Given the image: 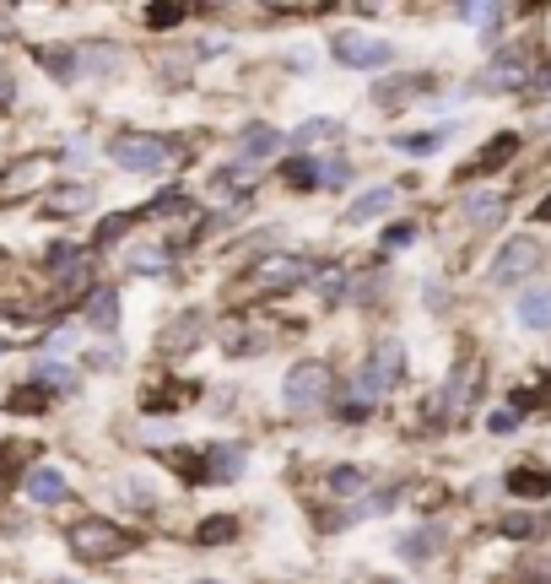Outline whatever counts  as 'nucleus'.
<instances>
[{
  "mask_svg": "<svg viewBox=\"0 0 551 584\" xmlns=\"http://www.w3.org/2000/svg\"><path fill=\"white\" fill-rule=\"evenodd\" d=\"M460 17L470 22V28L492 33V28H497V17H503V11H497V6H460Z\"/></svg>",
  "mask_w": 551,
  "mask_h": 584,
  "instance_id": "25",
  "label": "nucleus"
},
{
  "mask_svg": "<svg viewBox=\"0 0 551 584\" xmlns=\"http://www.w3.org/2000/svg\"><path fill=\"white\" fill-rule=\"evenodd\" d=\"M438 141H443V130H433V136H400V146H406V152H433Z\"/></svg>",
  "mask_w": 551,
  "mask_h": 584,
  "instance_id": "32",
  "label": "nucleus"
},
{
  "mask_svg": "<svg viewBox=\"0 0 551 584\" xmlns=\"http://www.w3.org/2000/svg\"><path fill=\"white\" fill-rule=\"evenodd\" d=\"M514 152H519V136H508V130H503V136H492V141L481 146L476 157H470V163L460 168V174H465V179H470V174H497V168H503Z\"/></svg>",
  "mask_w": 551,
  "mask_h": 584,
  "instance_id": "8",
  "label": "nucleus"
},
{
  "mask_svg": "<svg viewBox=\"0 0 551 584\" xmlns=\"http://www.w3.org/2000/svg\"><path fill=\"white\" fill-rule=\"evenodd\" d=\"M330 136H335L330 119H308V125L298 130V146H319V141H330Z\"/></svg>",
  "mask_w": 551,
  "mask_h": 584,
  "instance_id": "29",
  "label": "nucleus"
},
{
  "mask_svg": "<svg viewBox=\"0 0 551 584\" xmlns=\"http://www.w3.org/2000/svg\"><path fill=\"white\" fill-rule=\"evenodd\" d=\"M314 168L319 163H308V157H292V163H287V184H292V190H314V184H319Z\"/></svg>",
  "mask_w": 551,
  "mask_h": 584,
  "instance_id": "24",
  "label": "nucleus"
},
{
  "mask_svg": "<svg viewBox=\"0 0 551 584\" xmlns=\"http://www.w3.org/2000/svg\"><path fill=\"white\" fill-rule=\"evenodd\" d=\"M55 584H76V579H55Z\"/></svg>",
  "mask_w": 551,
  "mask_h": 584,
  "instance_id": "37",
  "label": "nucleus"
},
{
  "mask_svg": "<svg viewBox=\"0 0 551 584\" xmlns=\"http://www.w3.org/2000/svg\"><path fill=\"white\" fill-rule=\"evenodd\" d=\"M541 260H546V255H541V244H535V238H514V244L497 249V260H492V282H497V287L524 282V276H530Z\"/></svg>",
  "mask_w": 551,
  "mask_h": 584,
  "instance_id": "6",
  "label": "nucleus"
},
{
  "mask_svg": "<svg viewBox=\"0 0 551 584\" xmlns=\"http://www.w3.org/2000/svg\"><path fill=\"white\" fill-rule=\"evenodd\" d=\"M519 428V411H492V433H514Z\"/></svg>",
  "mask_w": 551,
  "mask_h": 584,
  "instance_id": "33",
  "label": "nucleus"
},
{
  "mask_svg": "<svg viewBox=\"0 0 551 584\" xmlns=\"http://www.w3.org/2000/svg\"><path fill=\"white\" fill-rule=\"evenodd\" d=\"M271 152H281V136H276V130H249V136H244V157H254V163H260V157H271Z\"/></svg>",
  "mask_w": 551,
  "mask_h": 584,
  "instance_id": "19",
  "label": "nucleus"
},
{
  "mask_svg": "<svg viewBox=\"0 0 551 584\" xmlns=\"http://www.w3.org/2000/svg\"><path fill=\"white\" fill-rule=\"evenodd\" d=\"M427 92H433L427 76H400V82H379L373 98H379V109H406L411 98H427Z\"/></svg>",
  "mask_w": 551,
  "mask_h": 584,
  "instance_id": "9",
  "label": "nucleus"
},
{
  "mask_svg": "<svg viewBox=\"0 0 551 584\" xmlns=\"http://www.w3.org/2000/svg\"><path fill=\"white\" fill-rule=\"evenodd\" d=\"M206 471L217 476V482H233V476L244 471V449H238V444H217V449H206Z\"/></svg>",
  "mask_w": 551,
  "mask_h": 584,
  "instance_id": "13",
  "label": "nucleus"
},
{
  "mask_svg": "<svg viewBox=\"0 0 551 584\" xmlns=\"http://www.w3.org/2000/svg\"><path fill=\"white\" fill-rule=\"evenodd\" d=\"M22 487H28V498H33V503H60V498H65V476H60L55 466L28 471V482H22Z\"/></svg>",
  "mask_w": 551,
  "mask_h": 584,
  "instance_id": "10",
  "label": "nucleus"
},
{
  "mask_svg": "<svg viewBox=\"0 0 551 584\" xmlns=\"http://www.w3.org/2000/svg\"><path fill=\"white\" fill-rule=\"evenodd\" d=\"M330 487H335V493H362V487H368V471H362V466H335Z\"/></svg>",
  "mask_w": 551,
  "mask_h": 584,
  "instance_id": "20",
  "label": "nucleus"
},
{
  "mask_svg": "<svg viewBox=\"0 0 551 584\" xmlns=\"http://www.w3.org/2000/svg\"><path fill=\"white\" fill-rule=\"evenodd\" d=\"M400 552H406L411 563H427V557L438 552V530H411V536H400Z\"/></svg>",
  "mask_w": 551,
  "mask_h": 584,
  "instance_id": "17",
  "label": "nucleus"
},
{
  "mask_svg": "<svg viewBox=\"0 0 551 584\" xmlns=\"http://www.w3.org/2000/svg\"><path fill=\"white\" fill-rule=\"evenodd\" d=\"M535 217H541V222H551V195H546V201H541V211H535Z\"/></svg>",
  "mask_w": 551,
  "mask_h": 584,
  "instance_id": "35",
  "label": "nucleus"
},
{
  "mask_svg": "<svg viewBox=\"0 0 551 584\" xmlns=\"http://www.w3.org/2000/svg\"><path fill=\"white\" fill-rule=\"evenodd\" d=\"M87 325H92V330H114V325H119V298H114V292H92Z\"/></svg>",
  "mask_w": 551,
  "mask_h": 584,
  "instance_id": "15",
  "label": "nucleus"
},
{
  "mask_svg": "<svg viewBox=\"0 0 551 584\" xmlns=\"http://www.w3.org/2000/svg\"><path fill=\"white\" fill-rule=\"evenodd\" d=\"M389 206H395V190H368V195H357V201H352L346 217H352V222H373V217H384Z\"/></svg>",
  "mask_w": 551,
  "mask_h": 584,
  "instance_id": "14",
  "label": "nucleus"
},
{
  "mask_svg": "<svg viewBox=\"0 0 551 584\" xmlns=\"http://www.w3.org/2000/svg\"><path fill=\"white\" fill-rule=\"evenodd\" d=\"M130 547H136V536L119 530L114 520H82L71 530V552L87 557V563H114V557H125Z\"/></svg>",
  "mask_w": 551,
  "mask_h": 584,
  "instance_id": "1",
  "label": "nucleus"
},
{
  "mask_svg": "<svg viewBox=\"0 0 551 584\" xmlns=\"http://www.w3.org/2000/svg\"><path fill=\"white\" fill-rule=\"evenodd\" d=\"M330 55L341 60V65H352V71H379V65H389L395 49H389L384 38H373V33H341L330 44Z\"/></svg>",
  "mask_w": 551,
  "mask_h": 584,
  "instance_id": "5",
  "label": "nucleus"
},
{
  "mask_svg": "<svg viewBox=\"0 0 551 584\" xmlns=\"http://www.w3.org/2000/svg\"><path fill=\"white\" fill-rule=\"evenodd\" d=\"M44 174H49V163H44V157H33V163H22L17 174H11L6 184H0V190H6V195H22V190H33V184L44 179Z\"/></svg>",
  "mask_w": 551,
  "mask_h": 584,
  "instance_id": "18",
  "label": "nucleus"
},
{
  "mask_svg": "<svg viewBox=\"0 0 551 584\" xmlns=\"http://www.w3.org/2000/svg\"><path fill=\"white\" fill-rule=\"evenodd\" d=\"M130 228H136V211H119V217H109V222L98 228V244H114V238L130 233Z\"/></svg>",
  "mask_w": 551,
  "mask_h": 584,
  "instance_id": "28",
  "label": "nucleus"
},
{
  "mask_svg": "<svg viewBox=\"0 0 551 584\" xmlns=\"http://www.w3.org/2000/svg\"><path fill=\"white\" fill-rule=\"evenodd\" d=\"M146 22H152V28H173V22H184V6H152Z\"/></svg>",
  "mask_w": 551,
  "mask_h": 584,
  "instance_id": "31",
  "label": "nucleus"
},
{
  "mask_svg": "<svg viewBox=\"0 0 551 584\" xmlns=\"http://www.w3.org/2000/svg\"><path fill=\"white\" fill-rule=\"evenodd\" d=\"M17 460H22L17 444H0V476H6V466H17Z\"/></svg>",
  "mask_w": 551,
  "mask_h": 584,
  "instance_id": "34",
  "label": "nucleus"
},
{
  "mask_svg": "<svg viewBox=\"0 0 551 584\" xmlns=\"http://www.w3.org/2000/svg\"><path fill=\"white\" fill-rule=\"evenodd\" d=\"M33 384H44V390H76V374L71 368H60V363H44Z\"/></svg>",
  "mask_w": 551,
  "mask_h": 584,
  "instance_id": "23",
  "label": "nucleus"
},
{
  "mask_svg": "<svg viewBox=\"0 0 551 584\" xmlns=\"http://www.w3.org/2000/svg\"><path fill=\"white\" fill-rule=\"evenodd\" d=\"M303 276H308V260H298V255H265L244 276V287H238V292H281V287H298Z\"/></svg>",
  "mask_w": 551,
  "mask_h": 584,
  "instance_id": "4",
  "label": "nucleus"
},
{
  "mask_svg": "<svg viewBox=\"0 0 551 584\" xmlns=\"http://www.w3.org/2000/svg\"><path fill=\"white\" fill-rule=\"evenodd\" d=\"M524 82H530V60L514 55V49H503V55L481 71V87L487 92H508V87H524Z\"/></svg>",
  "mask_w": 551,
  "mask_h": 584,
  "instance_id": "7",
  "label": "nucleus"
},
{
  "mask_svg": "<svg viewBox=\"0 0 551 584\" xmlns=\"http://www.w3.org/2000/svg\"><path fill=\"white\" fill-rule=\"evenodd\" d=\"M109 157L119 168H130V174H163L168 168V141H157V136H119L109 146Z\"/></svg>",
  "mask_w": 551,
  "mask_h": 584,
  "instance_id": "3",
  "label": "nucleus"
},
{
  "mask_svg": "<svg viewBox=\"0 0 551 584\" xmlns=\"http://www.w3.org/2000/svg\"><path fill=\"white\" fill-rule=\"evenodd\" d=\"M49 406V390H38V384H33V390H11L6 395V411H44Z\"/></svg>",
  "mask_w": 551,
  "mask_h": 584,
  "instance_id": "22",
  "label": "nucleus"
},
{
  "mask_svg": "<svg viewBox=\"0 0 551 584\" xmlns=\"http://www.w3.org/2000/svg\"><path fill=\"white\" fill-rule=\"evenodd\" d=\"M330 395H335V374H330V363H298L287 374V406L292 411H319V406H330Z\"/></svg>",
  "mask_w": 551,
  "mask_h": 584,
  "instance_id": "2",
  "label": "nucleus"
},
{
  "mask_svg": "<svg viewBox=\"0 0 551 584\" xmlns=\"http://www.w3.org/2000/svg\"><path fill=\"white\" fill-rule=\"evenodd\" d=\"M470 217H476V228H492V222L503 217V195H476V201H470Z\"/></svg>",
  "mask_w": 551,
  "mask_h": 584,
  "instance_id": "21",
  "label": "nucleus"
},
{
  "mask_svg": "<svg viewBox=\"0 0 551 584\" xmlns=\"http://www.w3.org/2000/svg\"><path fill=\"white\" fill-rule=\"evenodd\" d=\"M503 536H514V541L546 536V514H508V520H503Z\"/></svg>",
  "mask_w": 551,
  "mask_h": 584,
  "instance_id": "16",
  "label": "nucleus"
},
{
  "mask_svg": "<svg viewBox=\"0 0 551 584\" xmlns=\"http://www.w3.org/2000/svg\"><path fill=\"white\" fill-rule=\"evenodd\" d=\"M379 584H395V579H379Z\"/></svg>",
  "mask_w": 551,
  "mask_h": 584,
  "instance_id": "38",
  "label": "nucleus"
},
{
  "mask_svg": "<svg viewBox=\"0 0 551 584\" xmlns=\"http://www.w3.org/2000/svg\"><path fill=\"white\" fill-rule=\"evenodd\" d=\"M508 493H514V498H546L551 493V476L541 466H514V471H508Z\"/></svg>",
  "mask_w": 551,
  "mask_h": 584,
  "instance_id": "11",
  "label": "nucleus"
},
{
  "mask_svg": "<svg viewBox=\"0 0 551 584\" xmlns=\"http://www.w3.org/2000/svg\"><path fill=\"white\" fill-rule=\"evenodd\" d=\"M87 201H92L87 190H60L49 206H55V217H71V211H87Z\"/></svg>",
  "mask_w": 551,
  "mask_h": 584,
  "instance_id": "26",
  "label": "nucleus"
},
{
  "mask_svg": "<svg viewBox=\"0 0 551 584\" xmlns=\"http://www.w3.org/2000/svg\"><path fill=\"white\" fill-rule=\"evenodd\" d=\"M535 92H541V98H546V92H551V71L541 76V82H535Z\"/></svg>",
  "mask_w": 551,
  "mask_h": 584,
  "instance_id": "36",
  "label": "nucleus"
},
{
  "mask_svg": "<svg viewBox=\"0 0 551 584\" xmlns=\"http://www.w3.org/2000/svg\"><path fill=\"white\" fill-rule=\"evenodd\" d=\"M233 536H238V520H227V514L200 525V541H206V547H211V541H233Z\"/></svg>",
  "mask_w": 551,
  "mask_h": 584,
  "instance_id": "27",
  "label": "nucleus"
},
{
  "mask_svg": "<svg viewBox=\"0 0 551 584\" xmlns=\"http://www.w3.org/2000/svg\"><path fill=\"white\" fill-rule=\"evenodd\" d=\"M519 325L530 330H551V287H535L519 298Z\"/></svg>",
  "mask_w": 551,
  "mask_h": 584,
  "instance_id": "12",
  "label": "nucleus"
},
{
  "mask_svg": "<svg viewBox=\"0 0 551 584\" xmlns=\"http://www.w3.org/2000/svg\"><path fill=\"white\" fill-rule=\"evenodd\" d=\"M346 179H352L346 157H325V163H319V184H346Z\"/></svg>",
  "mask_w": 551,
  "mask_h": 584,
  "instance_id": "30",
  "label": "nucleus"
}]
</instances>
